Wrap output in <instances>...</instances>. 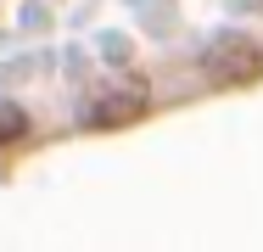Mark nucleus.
<instances>
[{
	"instance_id": "2",
	"label": "nucleus",
	"mask_w": 263,
	"mask_h": 252,
	"mask_svg": "<svg viewBox=\"0 0 263 252\" xmlns=\"http://www.w3.org/2000/svg\"><path fill=\"white\" fill-rule=\"evenodd\" d=\"M140 112H146V96L129 84V90H118V96L96 101V106H90V123H96V129H112V123H135Z\"/></svg>"
},
{
	"instance_id": "1",
	"label": "nucleus",
	"mask_w": 263,
	"mask_h": 252,
	"mask_svg": "<svg viewBox=\"0 0 263 252\" xmlns=\"http://www.w3.org/2000/svg\"><path fill=\"white\" fill-rule=\"evenodd\" d=\"M202 73L213 84H252V79H263V45L241 40V34H224L202 50Z\"/></svg>"
},
{
	"instance_id": "3",
	"label": "nucleus",
	"mask_w": 263,
	"mask_h": 252,
	"mask_svg": "<svg viewBox=\"0 0 263 252\" xmlns=\"http://www.w3.org/2000/svg\"><path fill=\"white\" fill-rule=\"evenodd\" d=\"M28 135V112L17 106V101H0V146H11V140H23Z\"/></svg>"
}]
</instances>
